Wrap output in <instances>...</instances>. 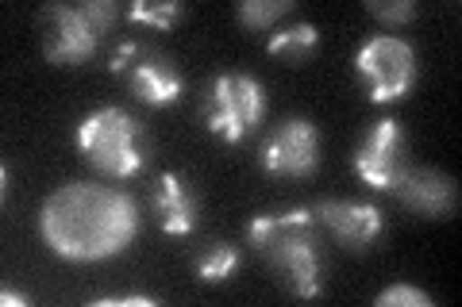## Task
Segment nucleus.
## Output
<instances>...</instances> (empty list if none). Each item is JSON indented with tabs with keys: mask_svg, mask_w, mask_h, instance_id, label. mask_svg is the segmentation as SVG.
Instances as JSON below:
<instances>
[{
	"mask_svg": "<svg viewBox=\"0 0 462 307\" xmlns=\"http://www.w3.org/2000/svg\"><path fill=\"white\" fill-rule=\"evenodd\" d=\"M42 239L69 261H100L120 254L139 230L135 203L100 185H66L42 208Z\"/></svg>",
	"mask_w": 462,
	"mask_h": 307,
	"instance_id": "obj_1",
	"label": "nucleus"
},
{
	"mask_svg": "<svg viewBox=\"0 0 462 307\" xmlns=\"http://www.w3.org/2000/svg\"><path fill=\"white\" fill-rule=\"evenodd\" d=\"M366 8H370V16H378V20L389 23V27L412 23L416 12H420V8H416V0H385V5H382V0H370Z\"/></svg>",
	"mask_w": 462,
	"mask_h": 307,
	"instance_id": "obj_17",
	"label": "nucleus"
},
{
	"mask_svg": "<svg viewBox=\"0 0 462 307\" xmlns=\"http://www.w3.org/2000/svg\"><path fill=\"white\" fill-rule=\"evenodd\" d=\"M378 307H431V296L420 288H412V284H393V288H385L378 292V300H374Z\"/></svg>",
	"mask_w": 462,
	"mask_h": 307,
	"instance_id": "obj_18",
	"label": "nucleus"
},
{
	"mask_svg": "<svg viewBox=\"0 0 462 307\" xmlns=\"http://www.w3.org/2000/svg\"><path fill=\"white\" fill-rule=\"evenodd\" d=\"M42 16L54 23V35L47 42V62L78 66V62H85V58H93L100 35L116 27L120 8H116V0H89V5H81V8L51 5Z\"/></svg>",
	"mask_w": 462,
	"mask_h": 307,
	"instance_id": "obj_5",
	"label": "nucleus"
},
{
	"mask_svg": "<svg viewBox=\"0 0 462 307\" xmlns=\"http://www.w3.org/2000/svg\"><path fill=\"white\" fill-rule=\"evenodd\" d=\"M0 303H16V307H23V303H32V300H27L23 292H12V288H5V292H0Z\"/></svg>",
	"mask_w": 462,
	"mask_h": 307,
	"instance_id": "obj_20",
	"label": "nucleus"
},
{
	"mask_svg": "<svg viewBox=\"0 0 462 307\" xmlns=\"http://www.w3.org/2000/svg\"><path fill=\"white\" fill-rule=\"evenodd\" d=\"M266 115V93L251 73H216L205 100V127L224 142H243Z\"/></svg>",
	"mask_w": 462,
	"mask_h": 307,
	"instance_id": "obj_4",
	"label": "nucleus"
},
{
	"mask_svg": "<svg viewBox=\"0 0 462 307\" xmlns=\"http://www.w3.org/2000/svg\"><path fill=\"white\" fill-rule=\"evenodd\" d=\"M127 85H132V93L151 108H166L185 93V77L178 73V66L151 50H139L135 62L127 66Z\"/></svg>",
	"mask_w": 462,
	"mask_h": 307,
	"instance_id": "obj_11",
	"label": "nucleus"
},
{
	"mask_svg": "<svg viewBox=\"0 0 462 307\" xmlns=\"http://www.w3.org/2000/svg\"><path fill=\"white\" fill-rule=\"evenodd\" d=\"M247 239L270 269L293 288L300 300L320 292V250H316V215L309 208L282 212V215H254L247 223Z\"/></svg>",
	"mask_w": 462,
	"mask_h": 307,
	"instance_id": "obj_2",
	"label": "nucleus"
},
{
	"mask_svg": "<svg viewBox=\"0 0 462 307\" xmlns=\"http://www.w3.org/2000/svg\"><path fill=\"white\" fill-rule=\"evenodd\" d=\"M393 193L401 196L404 208L420 212V215H428V219L451 215L455 203H458L455 181L447 177V173H439V169H404V177L397 181Z\"/></svg>",
	"mask_w": 462,
	"mask_h": 307,
	"instance_id": "obj_10",
	"label": "nucleus"
},
{
	"mask_svg": "<svg viewBox=\"0 0 462 307\" xmlns=\"http://www.w3.org/2000/svg\"><path fill=\"white\" fill-rule=\"evenodd\" d=\"M355 69L363 73L374 104H393L416 81V50L397 35H374L358 47Z\"/></svg>",
	"mask_w": 462,
	"mask_h": 307,
	"instance_id": "obj_6",
	"label": "nucleus"
},
{
	"mask_svg": "<svg viewBox=\"0 0 462 307\" xmlns=\"http://www.w3.org/2000/svg\"><path fill=\"white\" fill-rule=\"evenodd\" d=\"M316 223H324L343 250H366L382 235V212L358 200H320L312 208Z\"/></svg>",
	"mask_w": 462,
	"mask_h": 307,
	"instance_id": "obj_9",
	"label": "nucleus"
},
{
	"mask_svg": "<svg viewBox=\"0 0 462 307\" xmlns=\"http://www.w3.org/2000/svg\"><path fill=\"white\" fill-rule=\"evenodd\" d=\"M316 27L312 23H293V27H282V32H273L270 42H266V50L273 58H285L289 66H297V62H305V58L316 50Z\"/></svg>",
	"mask_w": 462,
	"mask_h": 307,
	"instance_id": "obj_13",
	"label": "nucleus"
},
{
	"mask_svg": "<svg viewBox=\"0 0 462 307\" xmlns=\"http://www.w3.org/2000/svg\"><path fill=\"white\" fill-rule=\"evenodd\" d=\"M154 212L166 235H189L197 223V200L178 173H162L154 185Z\"/></svg>",
	"mask_w": 462,
	"mask_h": 307,
	"instance_id": "obj_12",
	"label": "nucleus"
},
{
	"mask_svg": "<svg viewBox=\"0 0 462 307\" xmlns=\"http://www.w3.org/2000/svg\"><path fill=\"white\" fill-rule=\"evenodd\" d=\"M320 162V135L309 120H285L263 142V166L273 177H309Z\"/></svg>",
	"mask_w": 462,
	"mask_h": 307,
	"instance_id": "obj_8",
	"label": "nucleus"
},
{
	"mask_svg": "<svg viewBox=\"0 0 462 307\" xmlns=\"http://www.w3.org/2000/svg\"><path fill=\"white\" fill-rule=\"evenodd\" d=\"M154 296H105V300H93V307H154Z\"/></svg>",
	"mask_w": 462,
	"mask_h": 307,
	"instance_id": "obj_19",
	"label": "nucleus"
},
{
	"mask_svg": "<svg viewBox=\"0 0 462 307\" xmlns=\"http://www.w3.org/2000/svg\"><path fill=\"white\" fill-rule=\"evenodd\" d=\"M236 269H239V250L236 246H224V242H216L212 250L197 257V281H205V284H220Z\"/></svg>",
	"mask_w": 462,
	"mask_h": 307,
	"instance_id": "obj_14",
	"label": "nucleus"
},
{
	"mask_svg": "<svg viewBox=\"0 0 462 307\" xmlns=\"http://www.w3.org/2000/svg\"><path fill=\"white\" fill-rule=\"evenodd\" d=\"M78 146L108 177H135L143 169L139 123L124 108H97L78 123Z\"/></svg>",
	"mask_w": 462,
	"mask_h": 307,
	"instance_id": "obj_3",
	"label": "nucleus"
},
{
	"mask_svg": "<svg viewBox=\"0 0 462 307\" xmlns=\"http://www.w3.org/2000/svg\"><path fill=\"white\" fill-rule=\"evenodd\" d=\"M404 131L397 120H378L355 150V173L378 193H393L397 181L404 177Z\"/></svg>",
	"mask_w": 462,
	"mask_h": 307,
	"instance_id": "obj_7",
	"label": "nucleus"
},
{
	"mask_svg": "<svg viewBox=\"0 0 462 307\" xmlns=\"http://www.w3.org/2000/svg\"><path fill=\"white\" fill-rule=\"evenodd\" d=\"M285 12H293V0H243L239 23L251 27V32H266V27L278 16H285Z\"/></svg>",
	"mask_w": 462,
	"mask_h": 307,
	"instance_id": "obj_16",
	"label": "nucleus"
},
{
	"mask_svg": "<svg viewBox=\"0 0 462 307\" xmlns=\"http://www.w3.org/2000/svg\"><path fill=\"white\" fill-rule=\"evenodd\" d=\"M181 5L178 0H158V5H151V0H135L132 8H127V20L132 23H147L154 27V32H170L173 23L181 20Z\"/></svg>",
	"mask_w": 462,
	"mask_h": 307,
	"instance_id": "obj_15",
	"label": "nucleus"
}]
</instances>
